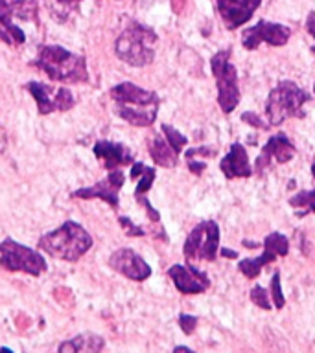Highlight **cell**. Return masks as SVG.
<instances>
[{"label": "cell", "instance_id": "6da1fadb", "mask_svg": "<svg viewBox=\"0 0 315 353\" xmlns=\"http://www.w3.org/2000/svg\"><path fill=\"white\" fill-rule=\"evenodd\" d=\"M39 250L63 261H78L92 247V235L76 221H65L59 228L46 232L39 242Z\"/></svg>", "mask_w": 315, "mask_h": 353}, {"label": "cell", "instance_id": "7a4b0ae2", "mask_svg": "<svg viewBox=\"0 0 315 353\" xmlns=\"http://www.w3.org/2000/svg\"><path fill=\"white\" fill-rule=\"evenodd\" d=\"M34 67L59 83H85L89 81V70L83 56L57 45L41 46Z\"/></svg>", "mask_w": 315, "mask_h": 353}, {"label": "cell", "instance_id": "3957f363", "mask_svg": "<svg viewBox=\"0 0 315 353\" xmlns=\"http://www.w3.org/2000/svg\"><path fill=\"white\" fill-rule=\"evenodd\" d=\"M155 43H157V34L152 28L133 23L116 39L114 52L120 61L128 63L131 67L142 68L152 65L155 59Z\"/></svg>", "mask_w": 315, "mask_h": 353}, {"label": "cell", "instance_id": "277c9868", "mask_svg": "<svg viewBox=\"0 0 315 353\" xmlns=\"http://www.w3.org/2000/svg\"><path fill=\"white\" fill-rule=\"evenodd\" d=\"M308 101V94L293 81H281L270 92L265 103V114L270 125H281L286 118H303L304 103Z\"/></svg>", "mask_w": 315, "mask_h": 353}, {"label": "cell", "instance_id": "5b68a950", "mask_svg": "<svg viewBox=\"0 0 315 353\" xmlns=\"http://www.w3.org/2000/svg\"><path fill=\"white\" fill-rule=\"evenodd\" d=\"M0 265L12 272H26L35 278L48 269L43 254L26 245H21L19 242H13L12 237L0 242Z\"/></svg>", "mask_w": 315, "mask_h": 353}, {"label": "cell", "instance_id": "8992f818", "mask_svg": "<svg viewBox=\"0 0 315 353\" xmlns=\"http://www.w3.org/2000/svg\"><path fill=\"white\" fill-rule=\"evenodd\" d=\"M210 68L218 81V103L221 111L231 114L240 103V87H238V72L234 65L229 61V52H218L210 59Z\"/></svg>", "mask_w": 315, "mask_h": 353}, {"label": "cell", "instance_id": "52a82bcc", "mask_svg": "<svg viewBox=\"0 0 315 353\" xmlns=\"http://www.w3.org/2000/svg\"><path fill=\"white\" fill-rule=\"evenodd\" d=\"M218 247H220V226L214 221H205L197 224L192 230L190 235L186 237L185 256L188 261H214L218 256Z\"/></svg>", "mask_w": 315, "mask_h": 353}, {"label": "cell", "instance_id": "ba28073f", "mask_svg": "<svg viewBox=\"0 0 315 353\" xmlns=\"http://www.w3.org/2000/svg\"><path fill=\"white\" fill-rule=\"evenodd\" d=\"M26 90L34 96L35 103H37V111L39 114L46 116L52 112H65L72 109L76 100H74L72 92L68 89H57L52 85L41 83V81H30L26 85Z\"/></svg>", "mask_w": 315, "mask_h": 353}, {"label": "cell", "instance_id": "9c48e42d", "mask_svg": "<svg viewBox=\"0 0 315 353\" xmlns=\"http://www.w3.org/2000/svg\"><path fill=\"white\" fill-rule=\"evenodd\" d=\"M289 35H292V30L287 28V26L260 21L256 26L243 32L242 43L247 50L258 48L260 43H267L271 46H284L289 41Z\"/></svg>", "mask_w": 315, "mask_h": 353}, {"label": "cell", "instance_id": "30bf717a", "mask_svg": "<svg viewBox=\"0 0 315 353\" xmlns=\"http://www.w3.org/2000/svg\"><path fill=\"white\" fill-rule=\"evenodd\" d=\"M124 173L120 169H113L109 171V175L100 182H96L94 186L89 188H79V190L72 191V197L76 199H101L105 201L109 206L116 210L119 208V191L124 186Z\"/></svg>", "mask_w": 315, "mask_h": 353}, {"label": "cell", "instance_id": "8fae6325", "mask_svg": "<svg viewBox=\"0 0 315 353\" xmlns=\"http://www.w3.org/2000/svg\"><path fill=\"white\" fill-rule=\"evenodd\" d=\"M109 267L133 281H144L152 276V267L133 248H119L111 254Z\"/></svg>", "mask_w": 315, "mask_h": 353}, {"label": "cell", "instance_id": "7c38bea8", "mask_svg": "<svg viewBox=\"0 0 315 353\" xmlns=\"http://www.w3.org/2000/svg\"><path fill=\"white\" fill-rule=\"evenodd\" d=\"M168 276L174 280V286L183 295H201L210 287L208 276L194 265H172Z\"/></svg>", "mask_w": 315, "mask_h": 353}, {"label": "cell", "instance_id": "4fadbf2b", "mask_svg": "<svg viewBox=\"0 0 315 353\" xmlns=\"http://www.w3.org/2000/svg\"><path fill=\"white\" fill-rule=\"evenodd\" d=\"M262 0H218V10L227 30H236L245 24L258 10Z\"/></svg>", "mask_w": 315, "mask_h": 353}, {"label": "cell", "instance_id": "5bb4252c", "mask_svg": "<svg viewBox=\"0 0 315 353\" xmlns=\"http://www.w3.org/2000/svg\"><path fill=\"white\" fill-rule=\"evenodd\" d=\"M111 98L116 105H139L148 107L159 103V96L153 90H146L135 83L124 81L111 89Z\"/></svg>", "mask_w": 315, "mask_h": 353}, {"label": "cell", "instance_id": "9a60e30c", "mask_svg": "<svg viewBox=\"0 0 315 353\" xmlns=\"http://www.w3.org/2000/svg\"><path fill=\"white\" fill-rule=\"evenodd\" d=\"M94 155L103 162V168L113 171L119 169L120 166H130L133 164V155L124 144H116V142L101 140L94 144Z\"/></svg>", "mask_w": 315, "mask_h": 353}, {"label": "cell", "instance_id": "2e32d148", "mask_svg": "<svg viewBox=\"0 0 315 353\" xmlns=\"http://www.w3.org/2000/svg\"><path fill=\"white\" fill-rule=\"evenodd\" d=\"M220 168L227 179H247L253 175V166L249 162L247 151L240 144H232L231 151L220 162Z\"/></svg>", "mask_w": 315, "mask_h": 353}, {"label": "cell", "instance_id": "e0dca14e", "mask_svg": "<svg viewBox=\"0 0 315 353\" xmlns=\"http://www.w3.org/2000/svg\"><path fill=\"white\" fill-rule=\"evenodd\" d=\"M293 157H295V146L287 140L286 136H271L270 140H267V144H265L264 151H262L260 158L256 160V171L260 173V171L271 162V158H275L278 164H286L289 162Z\"/></svg>", "mask_w": 315, "mask_h": 353}, {"label": "cell", "instance_id": "ac0fdd59", "mask_svg": "<svg viewBox=\"0 0 315 353\" xmlns=\"http://www.w3.org/2000/svg\"><path fill=\"white\" fill-rule=\"evenodd\" d=\"M157 109L159 103L148 107H139V105H116V112L119 116L128 122V124L135 125V127H150L157 118Z\"/></svg>", "mask_w": 315, "mask_h": 353}, {"label": "cell", "instance_id": "d6986e66", "mask_svg": "<svg viewBox=\"0 0 315 353\" xmlns=\"http://www.w3.org/2000/svg\"><path fill=\"white\" fill-rule=\"evenodd\" d=\"M105 346V341L100 335L94 333H81V335L74 336L70 341L63 342L59 346L61 353H83V352H101Z\"/></svg>", "mask_w": 315, "mask_h": 353}, {"label": "cell", "instance_id": "ffe728a7", "mask_svg": "<svg viewBox=\"0 0 315 353\" xmlns=\"http://www.w3.org/2000/svg\"><path fill=\"white\" fill-rule=\"evenodd\" d=\"M153 180H155V169L148 168L146 166V168H144V171H142L139 184H136L135 199L141 202L142 206L146 208L148 215H150V219H152L153 223H159V221H161V215H159L157 210H155V208L150 204V201H148V191H150V188H152Z\"/></svg>", "mask_w": 315, "mask_h": 353}, {"label": "cell", "instance_id": "44dd1931", "mask_svg": "<svg viewBox=\"0 0 315 353\" xmlns=\"http://www.w3.org/2000/svg\"><path fill=\"white\" fill-rule=\"evenodd\" d=\"M150 155H152L153 162L163 168H174L177 164V153L172 149L168 140H164L161 136H153V140L150 142Z\"/></svg>", "mask_w": 315, "mask_h": 353}, {"label": "cell", "instance_id": "7402d4cb", "mask_svg": "<svg viewBox=\"0 0 315 353\" xmlns=\"http://www.w3.org/2000/svg\"><path fill=\"white\" fill-rule=\"evenodd\" d=\"M10 15L19 21H35L37 19V2L35 0H0Z\"/></svg>", "mask_w": 315, "mask_h": 353}, {"label": "cell", "instance_id": "603a6c76", "mask_svg": "<svg viewBox=\"0 0 315 353\" xmlns=\"http://www.w3.org/2000/svg\"><path fill=\"white\" fill-rule=\"evenodd\" d=\"M276 258H278V256H276L275 253H271L270 248H264V254L258 256V258L242 259L240 265H238V269H240L242 275L247 276L249 280H254V278L262 272V269H264L265 265H270L271 261H275Z\"/></svg>", "mask_w": 315, "mask_h": 353}, {"label": "cell", "instance_id": "cb8c5ba5", "mask_svg": "<svg viewBox=\"0 0 315 353\" xmlns=\"http://www.w3.org/2000/svg\"><path fill=\"white\" fill-rule=\"evenodd\" d=\"M289 204L297 210V215H306L309 212H315V190L298 191L297 195H293L289 199Z\"/></svg>", "mask_w": 315, "mask_h": 353}, {"label": "cell", "instance_id": "d4e9b609", "mask_svg": "<svg viewBox=\"0 0 315 353\" xmlns=\"http://www.w3.org/2000/svg\"><path fill=\"white\" fill-rule=\"evenodd\" d=\"M264 248H270L271 253H275L276 256H286L289 253V243H287L286 235L281 232H273L265 237Z\"/></svg>", "mask_w": 315, "mask_h": 353}, {"label": "cell", "instance_id": "484cf974", "mask_svg": "<svg viewBox=\"0 0 315 353\" xmlns=\"http://www.w3.org/2000/svg\"><path fill=\"white\" fill-rule=\"evenodd\" d=\"M46 10L57 23H65L70 15V2L68 0H45Z\"/></svg>", "mask_w": 315, "mask_h": 353}, {"label": "cell", "instance_id": "4316f807", "mask_svg": "<svg viewBox=\"0 0 315 353\" xmlns=\"http://www.w3.org/2000/svg\"><path fill=\"white\" fill-rule=\"evenodd\" d=\"M163 133L164 136H166V140H168V144L172 146V149H174L177 155H179L181 151H183V147L188 144V140H186V136L183 135V133H179L177 129H174L172 125L164 124L163 125Z\"/></svg>", "mask_w": 315, "mask_h": 353}, {"label": "cell", "instance_id": "83f0119b", "mask_svg": "<svg viewBox=\"0 0 315 353\" xmlns=\"http://www.w3.org/2000/svg\"><path fill=\"white\" fill-rule=\"evenodd\" d=\"M251 300H253V303L256 308L264 309V311H270L271 309L270 295H267V291H265L264 287H253V289H251Z\"/></svg>", "mask_w": 315, "mask_h": 353}, {"label": "cell", "instance_id": "f1b7e54d", "mask_svg": "<svg viewBox=\"0 0 315 353\" xmlns=\"http://www.w3.org/2000/svg\"><path fill=\"white\" fill-rule=\"evenodd\" d=\"M271 300L275 302L276 309L284 308V295H282V287H281V272H275L273 278H271Z\"/></svg>", "mask_w": 315, "mask_h": 353}, {"label": "cell", "instance_id": "f546056e", "mask_svg": "<svg viewBox=\"0 0 315 353\" xmlns=\"http://www.w3.org/2000/svg\"><path fill=\"white\" fill-rule=\"evenodd\" d=\"M179 325H181V330L185 331L186 335H192V333H194L197 328V319L196 317H192V314H181Z\"/></svg>", "mask_w": 315, "mask_h": 353}, {"label": "cell", "instance_id": "4dcf8cb0", "mask_svg": "<svg viewBox=\"0 0 315 353\" xmlns=\"http://www.w3.org/2000/svg\"><path fill=\"white\" fill-rule=\"evenodd\" d=\"M120 224H122V228H124L125 232H128V235H131V237H141V235H144V228H142V226H136L135 223H131L128 217H120Z\"/></svg>", "mask_w": 315, "mask_h": 353}, {"label": "cell", "instance_id": "1f68e13d", "mask_svg": "<svg viewBox=\"0 0 315 353\" xmlns=\"http://www.w3.org/2000/svg\"><path fill=\"white\" fill-rule=\"evenodd\" d=\"M242 120L245 124L251 125V127H256V129H265V127H267V125L260 120L258 114H254V112H243Z\"/></svg>", "mask_w": 315, "mask_h": 353}, {"label": "cell", "instance_id": "d6a6232c", "mask_svg": "<svg viewBox=\"0 0 315 353\" xmlns=\"http://www.w3.org/2000/svg\"><path fill=\"white\" fill-rule=\"evenodd\" d=\"M186 162H188V169H190L192 173H196V175H201L205 169H207V164L205 162H199V160H194L192 157L186 158Z\"/></svg>", "mask_w": 315, "mask_h": 353}, {"label": "cell", "instance_id": "836d02e7", "mask_svg": "<svg viewBox=\"0 0 315 353\" xmlns=\"http://www.w3.org/2000/svg\"><path fill=\"white\" fill-rule=\"evenodd\" d=\"M144 164L142 162H133V168H131V179H139L142 175V171H144Z\"/></svg>", "mask_w": 315, "mask_h": 353}, {"label": "cell", "instance_id": "e575fe53", "mask_svg": "<svg viewBox=\"0 0 315 353\" xmlns=\"http://www.w3.org/2000/svg\"><path fill=\"white\" fill-rule=\"evenodd\" d=\"M306 28H308L309 35L315 37V12H312L308 15V21H306Z\"/></svg>", "mask_w": 315, "mask_h": 353}, {"label": "cell", "instance_id": "d590c367", "mask_svg": "<svg viewBox=\"0 0 315 353\" xmlns=\"http://www.w3.org/2000/svg\"><path fill=\"white\" fill-rule=\"evenodd\" d=\"M221 256H223V258H236L238 254L234 253V250H231V248H223V250H221Z\"/></svg>", "mask_w": 315, "mask_h": 353}, {"label": "cell", "instance_id": "8d00e7d4", "mask_svg": "<svg viewBox=\"0 0 315 353\" xmlns=\"http://www.w3.org/2000/svg\"><path fill=\"white\" fill-rule=\"evenodd\" d=\"M175 352H192L190 347H186V346H177L175 347Z\"/></svg>", "mask_w": 315, "mask_h": 353}, {"label": "cell", "instance_id": "74e56055", "mask_svg": "<svg viewBox=\"0 0 315 353\" xmlns=\"http://www.w3.org/2000/svg\"><path fill=\"white\" fill-rule=\"evenodd\" d=\"M312 175H314V179H315V162H314V166H312Z\"/></svg>", "mask_w": 315, "mask_h": 353}, {"label": "cell", "instance_id": "f35d334b", "mask_svg": "<svg viewBox=\"0 0 315 353\" xmlns=\"http://www.w3.org/2000/svg\"><path fill=\"white\" fill-rule=\"evenodd\" d=\"M314 92H315V83H314Z\"/></svg>", "mask_w": 315, "mask_h": 353}]
</instances>
